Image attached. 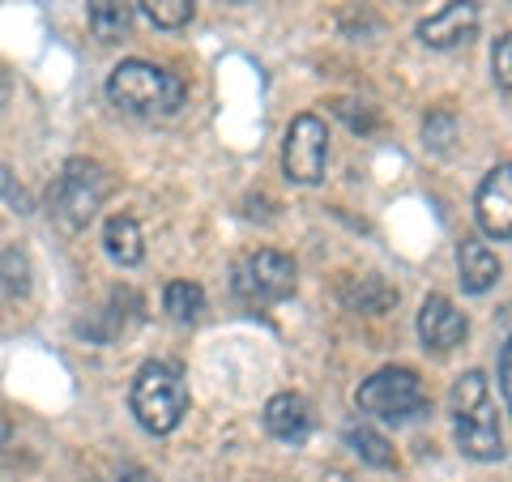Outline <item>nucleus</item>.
Returning a JSON list of instances; mask_svg holds the SVG:
<instances>
[{
  "mask_svg": "<svg viewBox=\"0 0 512 482\" xmlns=\"http://www.w3.org/2000/svg\"><path fill=\"white\" fill-rule=\"evenodd\" d=\"M453 436L457 448L474 461H495L504 453L500 419L491 406V389L483 372H466L453 384Z\"/></svg>",
  "mask_w": 512,
  "mask_h": 482,
  "instance_id": "f257e3e1",
  "label": "nucleus"
},
{
  "mask_svg": "<svg viewBox=\"0 0 512 482\" xmlns=\"http://www.w3.org/2000/svg\"><path fill=\"white\" fill-rule=\"evenodd\" d=\"M107 99L133 116H175L184 103V82L158 64L124 60L107 77Z\"/></svg>",
  "mask_w": 512,
  "mask_h": 482,
  "instance_id": "f03ea898",
  "label": "nucleus"
},
{
  "mask_svg": "<svg viewBox=\"0 0 512 482\" xmlns=\"http://www.w3.org/2000/svg\"><path fill=\"white\" fill-rule=\"evenodd\" d=\"M128 401H133V414L141 427L154 431V436H167V431H175L184 419L188 389L171 363H146L133 380V397Z\"/></svg>",
  "mask_w": 512,
  "mask_h": 482,
  "instance_id": "7ed1b4c3",
  "label": "nucleus"
},
{
  "mask_svg": "<svg viewBox=\"0 0 512 482\" xmlns=\"http://www.w3.org/2000/svg\"><path fill=\"white\" fill-rule=\"evenodd\" d=\"M231 286H235L239 303H248V308H269V303H282L286 295L295 291V261H291V256H282V252H274V248L248 252L244 261L235 265Z\"/></svg>",
  "mask_w": 512,
  "mask_h": 482,
  "instance_id": "20e7f679",
  "label": "nucleus"
},
{
  "mask_svg": "<svg viewBox=\"0 0 512 482\" xmlns=\"http://www.w3.org/2000/svg\"><path fill=\"white\" fill-rule=\"evenodd\" d=\"M359 410L367 414H376V419L384 423H402V419H414L423 406H427V397H423V380L410 372V367H384V372L376 376H367L359 384Z\"/></svg>",
  "mask_w": 512,
  "mask_h": 482,
  "instance_id": "39448f33",
  "label": "nucleus"
},
{
  "mask_svg": "<svg viewBox=\"0 0 512 482\" xmlns=\"http://www.w3.org/2000/svg\"><path fill=\"white\" fill-rule=\"evenodd\" d=\"M107 192H111L107 171L99 163H90V158H73L56 184V214L69 227H86L94 210L107 201Z\"/></svg>",
  "mask_w": 512,
  "mask_h": 482,
  "instance_id": "423d86ee",
  "label": "nucleus"
},
{
  "mask_svg": "<svg viewBox=\"0 0 512 482\" xmlns=\"http://www.w3.org/2000/svg\"><path fill=\"white\" fill-rule=\"evenodd\" d=\"M325 158H329V133L325 120L299 116L286 128V146H282V167L295 184H320L325 180Z\"/></svg>",
  "mask_w": 512,
  "mask_h": 482,
  "instance_id": "0eeeda50",
  "label": "nucleus"
},
{
  "mask_svg": "<svg viewBox=\"0 0 512 482\" xmlns=\"http://www.w3.org/2000/svg\"><path fill=\"white\" fill-rule=\"evenodd\" d=\"M478 227H483L491 239H512V163L495 167L483 188H478Z\"/></svg>",
  "mask_w": 512,
  "mask_h": 482,
  "instance_id": "6e6552de",
  "label": "nucleus"
},
{
  "mask_svg": "<svg viewBox=\"0 0 512 482\" xmlns=\"http://www.w3.org/2000/svg\"><path fill=\"white\" fill-rule=\"evenodd\" d=\"M474 30H478V0H448L440 13L419 22V39L427 47H457L474 39Z\"/></svg>",
  "mask_w": 512,
  "mask_h": 482,
  "instance_id": "1a4fd4ad",
  "label": "nucleus"
},
{
  "mask_svg": "<svg viewBox=\"0 0 512 482\" xmlns=\"http://www.w3.org/2000/svg\"><path fill=\"white\" fill-rule=\"evenodd\" d=\"M466 316H461L453 303H448L444 295H427L423 308H419V337L427 350H436V355H444V350H453L461 337H466Z\"/></svg>",
  "mask_w": 512,
  "mask_h": 482,
  "instance_id": "9d476101",
  "label": "nucleus"
},
{
  "mask_svg": "<svg viewBox=\"0 0 512 482\" xmlns=\"http://www.w3.org/2000/svg\"><path fill=\"white\" fill-rule=\"evenodd\" d=\"M265 427L282 444H303L312 436V406L299 393H278L265 406Z\"/></svg>",
  "mask_w": 512,
  "mask_h": 482,
  "instance_id": "9b49d317",
  "label": "nucleus"
},
{
  "mask_svg": "<svg viewBox=\"0 0 512 482\" xmlns=\"http://www.w3.org/2000/svg\"><path fill=\"white\" fill-rule=\"evenodd\" d=\"M457 273H461V286H466L470 295H483V291H491V286L500 282V261H495V252L487 244H478V239H461Z\"/></svg>",
  "mask_w": 512,
  "mask_h": 482,
  "instance_id": "f8f14e48",
  "label": "nucleus"
},
{
  "mask_svg": "<svg viewBox=\"0 0 512 482\" xmlns=\"http://www.w3.org/2000/svg\"><path fill=\"white\" fill-rule=\"evenodd\" d=\"M90 30L103 43H120L133 30V5L128 0H90Z\"/></svg>",
  "mask_w": 512,
  "mask_h": 482,
  "instance_id": "ddd939ff",
  "label": "nucleus"
},
{
  "mask_svg": "<svg viewBox=\"0 0 512 482\" xmlns=\"http://www.w3.org/2000/svg\"><path fill=\"white\" fill-rule=\"evenodd\" d=\"M103 244L111 252V261L120 265H137L141 256H146V244H141V227L128 214H116L107 218V231H103Z\"/></svg>",
  "mask_w": 512,
  "mask_h": 482,
  "instance_id": "4468645a",
  "label": "nucleus"
},
{
  "mask_svg": "<svg viewBox=\"0 0 512 482\" xmlns=\"http://www.w3.org/2000/svg\"><path fill=\"white\" fill-rule=\"evenodd\" d=\"M346 308L350 312H367V316H380V312H389L393 303H397V291L384 278H359V282H350L346 291Z\"/></svg>",
  "mask_w": 512,
  "mask_h": 482,
  "instance_id": "2eb2a0df",
  "label": "nucleus"
},
{
  "mask_svg": "<svg viewBox=\"0 0 512 482\" xmlns=\"http://www.w3.org/2000/svg\"><path fill=\"white\" fill-rule=\"evenodd\" d=\"M346 444L355 448V457L359 461H367V465H376V470H389V465L397 461L393 457V444L380 436V431H372V427H363V423H355V427H346Z\"/></svg>",
  "mask_w": 512,
  "mask_h": 482,
  "instance_id": "dca6fc26",
  "label": "nucleus"
},
{
  "mask_svg": "<svg viewBox=\"0 0 512 482\" xmlns=\"http://www.w3.org/2000/svg\"><path fill=\"white\" fill-rule=\"evenodd\" d=\"M163 308L171 312V320L188 325V320H197L205 312V291L197 282H171L163 291Z\"/></svg>",
  "mask_w": 512,
  "mask_h": 482,
  "instance_id": "f3484780",
  "label": "nucleus"
},
{
  "mask_svg": "<svg viewBox=\"0 0 512 482\" xmlns=\"http://www.w3.org/2000/svg\"><path fill=\"white\" fill-rule=\"evenodd\" d=\"M0 286L9 295H26L30 291V261L22 248H5L0 252Z\"/></svg>",
  "mask_w": 512,
  "mask_h": 482,
  "instance_id": "a211bd4d",
  "label": "nucleus"
},
{
  "mask_svg": "<svg viewBox=\"0 0 512 482\" xmlns=\"http://www.w3.org/2000/svg\"><path fill=\"white\" fill-rule=\"evenodd\" d=\"M146 5V18L154 26H163V30H180L188 18H192V9H197V0H141Z\"/></svg>",
  "mask_w": 512,
  "mask_h": 482,
  "instance_id": "6ab92c4d",
  "label": "nucleus"
},
{
  "mask_svg": "<svg viewBox=\"0 0 512 482\" xmlns=\"http://www.w3.org/2000/svg\"><path fill=\"white\" fill-rule=\"evenodd\" d=\"M453 137H457V120L448 116V111H431V116L423 120V146L427 150L444 154L448 146H453Z\"/></svg>",
  "mask_w": 512,
  "mask_h": 482,
  "instance_id": "aec40b11",
  "label": "nucleus"
},
{
  "mask_svg": "<svg viewBox=\"0 0 512 482\" xmlns=\"http://www.w3.org/2000/svg\"><path fill=\"white\" fill-rule=\"evenodd\" d=\"M333 111H338V116H342L350 128H355V133H372V128H376V111L367 107V103H346V99H338V103H333Z\"/></svg>",
  "mask_w": 512,
  "mask_h": 482,
  "instance_id": "412c9836",
  "label": "nucleus"
},
{
  "mask_svg": "<svg viewBox=\"0 0 512 482\" xmlns=\"http://www.w3.org/2000/svg\"><path fill=\"white\" fill-rule=\"evenodd\" d=\"M491 69H495V82H500L504 90H512V35H504L500 43H495Z\"/></svg>",
  "mask_w": 512,
  "mask_h": 482,
  "instance_id": "4be33fe9",
  "label": "nucleus"
},
{
  "mask_svg": "<svg viewBox=\"0 0 512 482\" xmlns=\"http://www.w3.org/2000/svg\"><path fill=\"white\" fill-rule=\"evenodd\" d=\"M500 389H504V401H508V410H512V337H508V346H504V355H500Z\"/></svg>",
  "mask_w": 512,
  "mask_h": 482,
  "instance_id": "5701e85b",
  "label": "nucleus"
},
{
  "mask_svg": "<svg viewBox=\"0 0 512 482\" xmlns=\"http://www.w3.org/2000/svg\"><path fill=\"white\" fill-rule=\"evenodd\" d=\"M0 192H5V197H9L13 205H18V214H30V201H26V192H22V188H13V184L5 180V171H0Z\"/></svg>",
  "mask_w": 512,
  "mask_h": 482,
  "instance_id": "b1692460",
  "label": "nucleus"
},
{
  "mask_svg": "<svg viewBox=\"0 0 512 482\" xmlns=\"http://www.w3.org/2000/svg\"><path fill=\"white\" fill-rule=\"evenodd\" d=\"M120 482H158L150 470H141V465H128V470L120 474Z\"/></svg>",
  "mask_w": 512,
  "mask_h": 482,
  "instance_id": "393cba45",
  "label": "nucleus"
},
{
  "mask_svg": "<svg viewBox=\"0 0 512 482\" xmlns=\"http://www.w3.org/2000/svg\"><path fill=\"white\" fill-rule=\"evenodd\" d=\"M94 482H111V478H94Z\"/></svg>",
  "mask_w": 512,
  "mask_h": 482,
  "instance_id": "a878e982",
  "label": "nucleus"
}]
</instances>
